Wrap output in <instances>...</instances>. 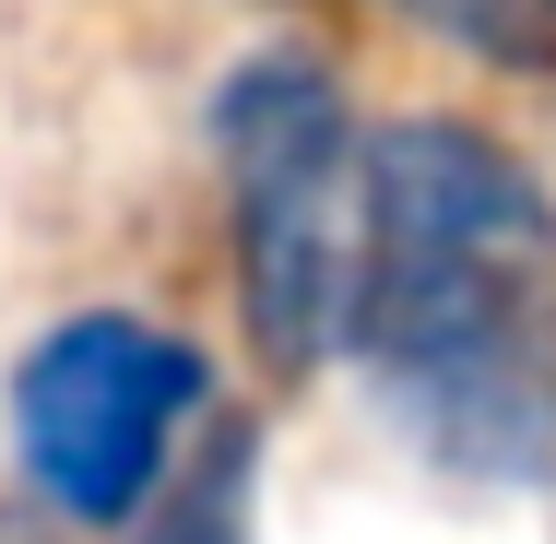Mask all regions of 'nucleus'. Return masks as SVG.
<instances>
[{"mask_svg":"<svg viewBox=\"0 0 556 544\" xmlns=\"http://www.w3.org/2000/svg\"><path fill=\"white\" fill-rule=\"evenodd\" d=\"M379 415L462 485H556V190L473 118L367 130L355 331Z\"/></svg>","mask_w":556,"mask_h":544,"instance_id":"f257e3e1","label":"nucleus"},{"mask_svg":"<svg viewBox=\"0 0 556 544\" xmlns=\"http://www.w3.org/2000/svg\"><path fill=\"white\" fill-rule=\"evenodd\" d=\"M214 166H225V261L237 320L273 379L332 367L355 331L367 261V130L343 107L320 48H249L214 84Z\"/></svg>","mask_w":556,"mask_h":544,"instance_id":"f03ea898","label":"nucleus"},{"mask_svg":"<svg viewBox=\"0 0 556 544\" xmlns=\"http://www.w3.org/2000/svg\"><path fill=\"white\" fill-rule=\"evenodd\" d=\"M214 415V367L202 343L130 308H84V320L36 331L12 367V461L36 485L48 521L118 533L142 521V497L178 473V438Z\"/></svg>","mask_w":556,"mask_h":544,"instance_id":"7ed1b4c3","label":"nucleus"},{"mask_svg":"<svg viewBox=\"0 0 556 544\" xmlns=\"http://www.w3.org/2000/svg\"><path fill=\"white\" fill-rule=\"evenodd\" d=\"M142 544H249V427H214L202 461L142 497Z\"/></svg>","mask_w":556,"mask_h":544,"instance_id":"20e7f679","label":"nucleus"},{"mask_svg":"<svg viewBox=\"0 0 556 544\" xmlns=\"http://www.w3.org/2000/svg\"><path fill=\"white\" fill-rule=\"evenodd\" d=\"M379 12L439 36V48H462V60H485V72L556 84V0H379Z\"/></svg>","mask_w":556,"mask_h":544,"instance_id":"39448f33","label":"nucleus"},{"mask_svg":"<svg viewBox=\"0 0 556 544\" xmlns=\"http://www.w3.org/2000/svg\"><path fill=\"white\" fill-rule=\"evenodd\" d=\"M0 544H60V521H36V509H0Z\"/></svg>","mask_w":556,"mask_h":544,"instance_id":"423d86ee","label":"nucleus"}]
</instances>
